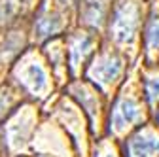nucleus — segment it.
I'll return each mask as SVG.
<instances>
[{
    "instance_id": "nucleus-8",
    "label": "nucleus",
    "mask_w": 159,
    "mask_h": 157,
    "mask_svg": "<svg viewBox=\"0 0 159 157\" xmlns=\"http://www.w3.org/2000/svg\"><path fill=\"white\" fill-rule=\"evenodd\" d=\"M146 46L148 49L159 47V17L152 19L146 27Z\"/></svg>"
},
{
    "instance_id": "nucleus-1",
    "label": "nucleus",
    "mask_w": 159,
    "mask_h": 157,
    "mask_svg": "<svg viewBox=\"0 0 159 157\" xmlns=\"http://www.w3.org/2000/svg\"><path fill=\"white\" fill-rule=\"evenodd\" d=\"M138 27V10L134 4L131 2H123L121 6H117L116 11H114V19H112V25H110V30H112V36L114 40L123 44V42H129L134 30Z\"/></svg>"
},
{
    "instance_id": "nucleus-7",
    "label": "nucleus",
    "mask_w": 159,
    "mask_h": 157,
    "mask_svg": "<svg viewBox=\"0 0 159 157\" xmlns=\"http://www.w3.org/2000/svg\"><path fill=\"white\" fill-rule=\"evenodd\" d=\"M91 46H93V40L89 36H78L76 40L72 42V46H70V63H72V68H76L78 63L87 55Z\"/></svg>"
},
{
    "instance_id": "nucleus-4",
    "label": "nucleus",
    "mask_w": 159,
    "mask_h": 157,
    "mask_svg": "<svg viewBox=\"0 0 159 157\" xmlns=\"http://www.w3.org/2000/svg\"><path fill=\"white\" fill-rule=\"evenodd\" d=\"M159 151V136L152 132H138L127 144V157H153Z\"/></svg>"
},
{
    "instance_id": "nucleus-10",
    "label": "nucleus",
    "mask_w": 159,
    "mask_h": 157,
    "mask_svg": "<svg viewBox=\"0 0 159 157\" xmlns=\"http://www.w3.org/2000/svg\"><path fill=\"white\" fill-rule=\"evenodd\" d=\"M66 2H76V0H66Z\"/></svg>"
},
{
    "instance_id": "nucleus-6",
    "label": "nucleus",
    "mask_w": 159,
    "mask_h": 157,
    "mask_svg": "<svg viewBox=\"0 0 159 157\" xmlns=\"http://www.w3.org/2000/svg\"><path fill=\"white\" fill-rule=\"evenodd\" d=\"M59 29H61V19L57 15H42V17H38V21L34 25V32L38 34V38L51 36Z\"/></svg>"
},
{
    "instance_id": "nucleus-2",
    "label": "nucleus",
    "mask_w": 159,
    "mask_h": 157,
    "mask_svg": "<svg viewBox=\"0 0 159 157\" xmlns=\"http://www.w3.org/2000/svg\"><path fill=\"white\" fill-rule=\"evenodd\" d=\"M121 59L116 57V55H106L102 59H98L95 63V66L89 70V76L91 80H95L97 83L101 85H108V83H114L119 74H121Z\"/></svg>"
},
{
    "instance_id": "nucleus-3",
    "label": "nucleus",
    "mask_w": 159,
    "mask_h": 157,
    "mask_svg": "<svg viewBox=\"0 0 159 157\" xmlns=\"http://www.w3.org/2000/svg\"><path fill=\"white\" fill-rule=\"evenodd\" d=\"M138 119H140V108H138V104L133 99H119L112 110L110 123H112L114 131L119 132Z\"/></svg>"
},
{
    "instance_id": "nucleus-9",
    "label": "nucleus",
    "mask_w": 159,
    "mask_h": 157,
    "mask_svg": "<svg viewBox=\"0 0 159 157\" xmlns=\"http://www.w3.org/2000/svg\"><path fill=\"white\" fill-rule=\"evenodd\" d=\"M144 91L150 104L159 102V78H148L144 82Z\"/></svg>"
},
{
    "instance_id": "nucleus-5",
    "label": "nucleus",
    "mask_w": 159,
    "mask_h": 157,
    "mask_svg": "<svg viewBox=\"0 0 159 157\" xmlns=\"http://www.w3.org/2000/svg\"><path fill=\"white\" fill-rule=\"evenodd\" d=\"M21 82H23V85H25L30 93H34V95H40V93L48 87L46 72H44V68L40 66V65H29V66L23 70V74H21Z\"/></svg>"
}]
</instances>
